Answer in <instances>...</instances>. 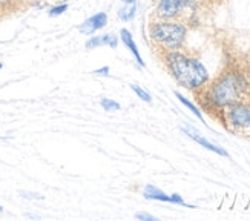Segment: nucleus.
I'll return each mask as SVG.
<instances>
[{
  "mask_svg": "<svg viewBox=\"0 0 250 221\" xmlns=\"http://www.w3.org/2000/svg\"><path fill=\"white\" fill-rule=\"evenodd\" d=\"M201 110L218 118L223 109L241 102H250V72L241 65H229L201 91L195 92Z\"/></svg>",
  "mask_w": 250,
  "mask_h": 221,
  "instance_id": "obj_1",
  "label": "nucleus"
},
{
  "mask_svg": "<svg viewBox=\"0 0 250 221\" xmlns=\"http://www.w3.org/2000/svg\"><path fill=\"white\" fill-rule=\"evenodd\" d=\"M157 55L165 66L166 72L172 77V80L193 94L201 91L212 79L204 62L188 48L161 52Z\"/></svg>",
  "mask_w": 250,
  "mask_h": 221,
  "instance_id": "obj_2",
  "label": "nucleus"
},
{
  "mask_svg": "<svg viewBox=\"0 0 250 221\" xmlns=\"http://www.w3.org/2000/svg\"><path fill=\"white\" fill-rule=\"evenodd\" d=\"M189 32L190 28L183 20L150 19L147 25V39L157 54L188 48Z\"/></svg>",
  "mask_w": 250,
  "mask_h": 221,
  "instance_id": "obj_3",
  "label": "nucleus"
},
{
  "mask_svg": "<svg viewBox=\"0 0 250 221\" xmlns=\"http://www.w3.org/2000/svg\"><path fill=\"white\" fill-rule=\"evenodd\" d=\"M206 9L198 0H154L150 19L155 20H183L189 28L201 22V13Z\"/></svg>",
  "mask_w": 250,
  "mask_h": 221,
  "instance_id": "obj_4",
  "label": "nucleus"
},
{
  "mask_svg": "<svg viewBox=\"0 0 250 221\" xmlns=\"http://www.w3.org/2000/svg\"><path fill=\"white\" fill-rule=\"evenodd\" d=\"M143 197L146 200L150 201H161V203H172V204H178V206H184V207H190L195 209L197 206L189 204L184 201V198L180 194H166L165 191H161L160 187L154 186V184H146L143 187Z\"/></svg>",
  "mask_w": 250,
  "mask_h": 221,
  "instance_id": "obj_5",
  "label": "nucleus"
},
{
  "mask_svg": "<svg viewBox=\"0 0 250 221\" xmlns=\"http://www.w3.org/2000/svg\"><path fill=\"white\" fill-rule=\"evenodd\" d=\"M180 129H181V132H183V134L186 135L188 138L193 140L195 143H197V145L203 146L204 149H208V151L216 154V155H221V157H226V158H229V157H230V155H229V152H227L224 148H221V146H218V145H213L212 141H209L204 135H201V132L195 129L192 125H188V123H186V125H183Z\"/></svg>",
  "mask_w": 250,
  "mask_h": 221,
  "instance_id": "obj_6",
  "label": "nucleus"
},
{
  "mask_svg": "<svg viewBox=\"0 0 250 221\" xmlns=\"http://www.w3.org/2000/svg\"><path fill=\"white\" fill-rule=\"evenodd\" d=\"M107 22H109L107 14L104 11H100V13H95L94 16L82 22L79 26V32L83 36H94L95 32H99L100 29H103L107 25Z\"/></svg>",
  "mask_w": 250,
  "mask_h": 221,
  "instance_id": "obj_7",
  "label": "nucleus"
},
{
  "mask_svg": "<svg viewBox=\"0 0 250 221\" xmlns=\"http://www.w3.org/2000/svg\"><path fill=\"white\" fill-rule=\"evenodd\" d=\"M118 39H120V42L123 43V45L127 48V51L132 54V57L135 59L137 65L140 66V68H146V63L143 60V57H141V54H140V49L137 46V43H135V39L132 36V32H130L127 28H122L120 32H118Z\"/></svg>",
  "mask_w": 250,
  "mask_h": 221,
  "instance_id": "obj_8",
  "label": "nucleus"
},
{
  "mask_svg": "<svg viewBox=\"0 0 250 221\" xmlns=\"http://www.w3.org/2000/svg\"><path fill=\"white\" fill-rule=\"evenodd\" d=\"M137 11H138V3H123V6L118 8L117 11V17L123 23H129L137 17Z\"/></svg>",
  "mask_w": 250,
  "mask_h": 221,
  "instance_id": "obj_9",
  "label": "nucleus"
},
{
  "mask_svg": "<svg viewBox=\"0 0 250 221\" xmlns=\"http://www.w3.org/2000/svg\"><path fill=\"white\" fill-rule=\"evenodd\" d=\"M175 97L178 98V102H180V103H181L184 108H188V109L190 110V112H192L195 117H197L198 120H201L203 123H204V115H203V110L200 109V106H197L195 103H192L190 100H188V98L184 97L183 94H180L178 91H175Z\"/></svg>",
  "mask_w": 250,
  "mask_h": 221,
  "instance_id": "obj_10",
  "label": "nucleus"
},
{
  "mask_svg": "<svg viewBox=\"0 0 250 221\" xmlns=\"http://www.w3.org/2000/svg\"><path fill=\"white\" fill-rule=\"evenodd\" d=\"M100 106L106 110V112H115V110H120L122 109V105L112 100V98H106L103 97L102 100H100Z\"/></svg>",
  "mask_w": 250,
  "mask_h": 221,
  "instance_id": "obj_11",
  "label": "nucleus"
},
{
  "mask_svg": "<svg viewBox=\"0 0 250 221\" xmlns=\"http://www.w3.org/2000/svg\"><path fill=\"white\" fill-rule=\"evenodd\" d=\"M102 40H103V46H109L111 49H115L118 46V36L114 34V32H106V34H102Z\"/></svg>",
  "mask_w": 250,
  "mask_h": 221,
  "instance_id": "obj_12",
  "label": "nucleus"
},
{
  "mask_svg": "<svg viewBox=\"0 0 250 221\" xmlns=\"http://www.w3.org/2000/svg\"><path fill=\"white\" fill-rule=\"evenodd\" d=\"M130 89L135 92V95L140 98V100H143L145 103H152V95L146 89H143L141 86H138V85H130Z\"/></svg>",
  "mask_w": 250,
  "mask_h": 221,
  "instance_id": "obj_13",
  "label": "nucleus"
},
{
  "mask_svg": "<svg viewBox=\"0 0 250 221\" xmlns=\"http://www.w3.org/2000/svg\"><path fill=\"white\" fill-rule=\"evenodd\" d=\"M69 5L68 3H57L48 9V16L49 17H60L62 14H64L68 11Z\"/></svg>",
  "mask_w": 250,
  "mask_h": 221,
  "instance_id": "obj_14",
  "label": "nucleus"
},
{
  "mask_svg": "<svg viewBox=\"0 0 250 221\" xmlns=\"http://www.w3.org/2000/svg\"><path fill=\"white\" fill-rule=\"evenodd\" d=\"M102 46H103L102 36H95V34H94V37H89L88 40L84 42V48H86V49H89V51H92V49H99V48H102Z\"/></svg>",
  "mask_w": 250,
  "mask_h": 221,
  "instance_id": "obj_15",
  "label": "nucleus"
},
{
  "mask_svg": "<svg viewBox=\"0 0 250 221\" xmlns=\"http://www.w3.org/2000/svg\"><path fill=\"white\" fill-rule=\"evenodd\" d=\"M0 2L3 3L6 13H14V11L20 8V3L25 2V0H0Z\"/></svg>",
  "mask_w": 250,
  "mask_h": 221,
  "instance_id": "obj_16",
  "label": "nucleus"
},
{
  "mask_svg": "<svg viewBox=\"0 0 250 221\" xmlns=\"http://www.w3.org/2000/svg\"><path fill=\"white\" fill-rule=\"evenodd\" d=\"M20 197L25 198V200H34V201H39V200H43V198H45L37 192H28V191H20Z\"/></svg>",
  "mask_w": 250,
  "mask_h": 221,
  "instance_id": "obj_17",
  "label": "nucleus"
},
{
  "mask_svg": "<svg viewBox=\"0 0 250 221\" xmlns=\"http://www.w3.org/2000/svg\"><path fill=\"white\" fill-rule=\"evenodd\" d=\"M135 220H140V221H154V220H157V217L150 215L147 212H137L135 214Z\"/></svg>",
  "mask_w": 250,
  "mask_h": 221,
  "instance_id": "obj_18",
  "label": "nucleus"
},
{
  "mask_svg": "<svg viewBox=\"0 0 250 221\" xmlns=\"http://www.w3.org/2000/svg\"><path fill=\"white\" fill-rule=\"evenodd\" d=\"M109 72H111L109 66H102V68L95 69L92 74H94V75H99V77H109Z\"/></svg>",
  "mask_w": 250,
  "mask_h": 221,
  "instance_id": "obj_19",
  "label": "nucleus"
},
{
  "mask_svg": "<svg viewBox=\"0 0 250 221\" xmlns=\"http://www.w3.org/2000/svg\"><path fill=\"white\" fill-rule=\"evenodd\" d=\"M198 2H200L204 8H210V6H213V5H220V3H223L224 0H198Z\"/></svg>",
  "mask_w": 250,
  "mask_h": 221,
  "instance_id": "obj_20",
  "label": "nucleus"
},
{
  "mask_svg": "<svg viewBox=\"0 0 250 221\" xmlns=\"http://www.w3.org/2000/svg\"><path fill=\"white\" fill-rule=\"evenodd\" d=\"M5 14H8V13H6V9H5L3 3H2V2H0V19H2V17L5 16Z\"/></svg>",
  "mask_w": 250,
  "mask_h": 221,
  "instance_id": "obj_21",
  "label": "nucleus"
},
{
  "mask_svg": "<svg viewBox=\"0 0 250 221\" xmlns=\"http://www.w3.org/2000/svg\"><path fill=\"white\" fill-rule=\"evenodd\" d=\"M122 3H135V2H138V0H120Z\"/></svg>",
  "mask_w": 250,
  "mask_h": 221,
  "instance_id": "obj_22",
  "label": "nucleus"
},
{
  "mask_svg": "<svg viewBox=\"0 0 250 221\" xmlns=\"http://www.w3.org/2000/svg\"><path fill=\"white\" fill-rule=\"evenodd\" d=\"M3 69V63L2 62H0V71H2Z\"/></svg>",
  "mask_w": 250,
  "mask_h": 221,
  "instance_id": "obj_23",
  "label": "nucleus"
},
{
  "mask_svg": "<svg viewBox=\"0 0 250 221\" xmlns=\"http://www.w3.org/2000/svg\"><path fill=\"white\" fill-rule=\"evenodd\" d=\"M2 212H3V207H2V206H0V214H2Z\"/></svg>",
  "mask_w": 250,
  "mask_h": 221,
  "instance_id": "obj_24",
  "label": "nucleus"
}]
</instances>
